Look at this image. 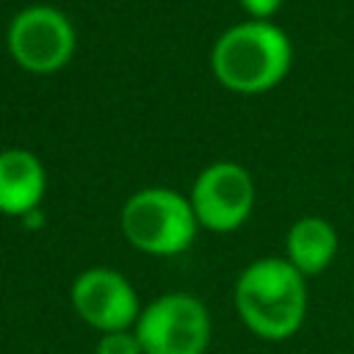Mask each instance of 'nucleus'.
<instances>
[{
    "instance_id": "nucleus-1",
    "label": "nucleus",
    "mask_w": 354,
    "mask_h": 354,
    "mask_svg": "<svg viewBox=\"0 0 354 354\" xmlns=\"http://www.w3.org/2000/svg\"><path fill=\"white\" fill-rule=\"evenodd\" d=\"M293 66V41L274 19H243L210 47L213 77L232 94H266Z\"/></svg>"
},
{
    "instance_id": "nucleus-2",
    "label": "nucleus",
    "mask_w": 354,
    "mask_h": 354,
    "mask_svg": "<svg viewBox=\"0 0 354 354\" xmlns=\"http://www.w3.org/2000/svg\"><path fill=\"white\" fill-rule=\"evenodd\" d=\"M235 310L243 326L260 340H288L307 318V277L285 257L252 260L235 279Z\"/></svg>"
},
{
    "instance_id": "nucleus-3",
    "label": "nucleus",
    "mask_w": 354,
    "mask_h": 354,
    "mask_svg": "<svg viewBox=\"0 0 354 354\" xmlns=\"http://www.w3.org/2000/svg\"><path fill=\"white\" fill-rule=\"evenodd\" d=\"M127 243L152 257H177L196 241L199 221L191 199L177 188L147 185L127 196L119 213Z\"/></svg>"
},
{
    "instance_id": "nucleus-4",
    "label": "nucleus",
    "mask_w": 354,
    "mask_h": 354,
    "mask_svg": "<svg viewBox=\"0 0 354 354\" xmlns=\"http://www.w3.org/2000/svg\"><path fill=\"white\" fill-rule=\"evenodd\" d=\"M6 50L22 72L55 75L75 58L77 30L61 8L33 3L11 17L6 28Z\"/></svg>"
},
{
    "instance_id": "nucleus-5",
    "label": "nucleus",
    "mask_w": 354,
    "mask_h": 354,
    "mask_svg": "<svg viewBox=\"0 0 354 354\" xmlns=\"http://www.w3.org/2000/svg\"><path fill=\"white\" fill-rule=\"evenodd\" d=\"M133 332L144 354H205L213 324L199 296L171 290L141 307Z\"/></svg>"
},
{
    "instance_id": "nucleus-6",
    "label": "nucleus",
    "mask_w": 354,
    "mask_h": 354,
    "mask_svg": "<svg viewBox=\"0 0 354 354\" xmlns=\"http://www.w3.org/2000/svg\"><path fill=\"white\" fill-rule=\"evenodd\" d=\"M188 199L199 227L224 235L249 221L257 202V188L246 166L235 160H213L196 174Z\"/></svg>"
},
{
    "instance_id": "nucleus-7",
    "label": "nucleus",
    "mask_w": 354,
    "mask_h": 354,
    "mask_svg": "<svg viewBox=\"0 0 354 354\" xmlns=\"http://www.w3.org/2000/svg\"><path fill=\"white\" fill-rule=\"evenodd\" d=\"M69 304L77 318L100 335L133 329L144 307L130 279L108 266L80 271L69 285Z\"/></svg>"
},
{
    "instance_id": "nucleus-8",
    "label": "nucleus",
    "mask_w": 354,
    "mask_h": 354,
    "mask_svg": "<svg viewBox=\"0 0 354 354\" xmlns=\"http://www.w3.org/2000/svg\"><path fill=\"white\" fill-rule=\"evenodd\" d=\"M47 194V169L25 147L0 149V216L25 218L39 210Z\"/></svg>"
},
{
    "instance_id": "nucleus-9",
    "label": "nucleus",
    "mask_w": 354,
    "mask_h": 354,
    "mask_svg": "<svg viewBox=\"0 0 354 354\" xmlns=\"http://www.w3.org/2000/svg\"><path fill=\"white\" fill-rule=\"evenodd\" d=\"M340 249L337 230L321 216H301L285 235V260L304 277H315L332 266Z\"/></svg>"
},
{
    "instance_id": "nucleus-10",
    "label": "nucleus",
    "mask_w": 354,
    "mask_h": 354,
    "mask_svg": "<svg viewBox=\"0 0 354 354\" xmlns=\"http://www.w3.org/2000/svg\"><path fill=\"white\" fill-rule=\"evenodd\" d=\"M94 354H144L141 343L136 337L133 329H122V332H105L100 335Z\"/></svg>"
},
{
    "instance_id": "nucleus-11",
    "label": "nucleus",
    "mask_w": 354,
    "mask_h": 354,
    "mask_svg": "<svg viewBox=\"0 0 354 354\" xmlns=\"http://www.w3.org/2000/svg\"><path fill=\"white\" fill-rule=\"evenodd\" d=\"M285 0H238L243 14L249 19H274V14L282 8Z\"/></svg>"
}]
</instances>
